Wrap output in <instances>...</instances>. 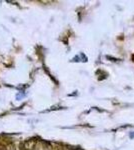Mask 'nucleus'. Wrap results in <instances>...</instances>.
Instances as JSON below:
<instances>
[{"mask_svg": "<svg viewBox=\"0 0 134 150\" xmlns=\"http://www.w3.org/2000/svg\"><path fill=\"white\" fill-rule=\"evenodd\" d=\"M70 150H81V149H70Z\"/></svg>", "mask_w": 134, "mask_h": 150, "instance_id": "obj_1", "label": "nucleus"}]
</instances>
